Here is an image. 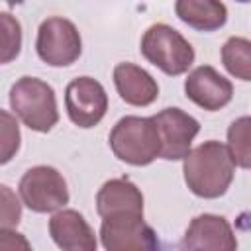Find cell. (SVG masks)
<instances>
[{
  "instance_id": "ac0fdd59",
  "label": "cell",
  "mask_w": 251,
  "mask_h": 251,
  "mask_svg": "<svg viewBox=\"0 0 251 251\" xmlns=\"http://www.w3.org/2000/svg\"><path fill=\"white\" fill-rule=\"evenodd\" d=\"M0 20H2V29H4V35H2V63H10L12 59H16L20 55L22 25L8 12H2Z\"/></svg>"
},
{
  "instance_id": "30bf717a",
  "label": "cell",
  "mask_w": 251,
  "mask_h": 251,
  "mask_svg": "<svg viewBox=\"0 0 251 251\" xmlns=\"http://www.w3.org/2000/svg\"><path fill=\"white\" fill-rule=\"evenodd\" d=\"M184 92L188 100L208 112H216L231 102L233 84L222 76L214 67H196L184 80Z\"/></svg>"
},
{
  "instance_id": "52a82bcc",
  "label": "cell",
  "mask_w": 251,
  "mask_h": 251,
  "mask_svg": "<svg viewBox=\"0 0 251 251\" xmlns=\"http://www.w3.org/2000/svg\"><path fill=\"white\" fill-rule=\"evenodd\" d=\"M35 51L49 67H69L82 51V41L76 25L67 18H47L37 29Z\"/></svg>"
},
{
  "instance_id": "44dd1931",
  "label": "cell",
  "mask_w": 251,
  "mask_h": 251,
  "mask_svg": "<svg viewBox=\"0 0 251 251\" xmlns=\"http://www.w3.org/2000/svg\"><path fill=\"white\" fill-rule=\"evenodd\" d=\"M22 2H24V0H6L8 6H16V4H22Z\"/></svg>"
},
{
  "instance_id": "ffe728a7",
  "label": "cell",
  "mask_w": 251,
  "mask_h": 251,
  "mask_svg": "<svg viewBox=\"0 0 251 251\" xmlns=\"http://www.w3.org/2000/svg\"><path fill=\"white\" fill-rule=\"evenodd\" d=\"M0 202H2V227H16L22 218V204L6 184L0 186Z\"/></svg>"
},
{
  "instance_id": "7c38bea8",
  "label": "cell",
  "mask_w": 251,
  "mask_h": 251,
  "mask_svg": "<svg viewBox=\"0 0 251 251\" xmlns=\"http://www.w3.org/2000/svg\"><path fill=\"white\" fill-rule=\"evenodd\" d=\"M49 235L65 251H94L96 237L88 222L76 210H59L49 220Z\"/></svg>"
},
{
  "instance_id": "d6986e66",
  "label": "cell",
  "mask_w": 251,
  "mask_h": 251,
  "mask_svg": "<svg viewBox=\"0 0 251 251\" xmlns=\"http://www.w3.org/2000/svg\"><path fill=\"white\" fill-rule=\"evenodd\" d=\"M0 126H2V153H0V163L6 165L20 149V127H18V122L16 118L2 110L0 112Z\"/></svg>"
},
{
  "instance_id": "277c9868",
  "label": "cell",
  "mask_w": 251,
  "mask_h": 251,
  "mask_svg": "<svg viewBox=\"0 0 251 251\" xmlns=\"http://www.w3.org/2000/svg\"><path fill=\"white\" fill-rule=\"evenodd\" d=\"M141 55L169 76L186 73L194 63L192 45L171 25L153 24L141 37Z\"/></svg>"
},
{
  "instance_id": "7a4b0ae2",
  "label": "cell",
  "mask_w": 251,
  "mask_h": 251,
  "mask_svg": "<svg viewBox=\"0 0 251 251\" xmlns=\"http://www.w3.org/2000/svg\"><path fill=\"white\" fill-rule=\"evenodd\" d=\"M108 141L114 155L133 167H145L161 157V137L153 116L122 118L112 127Z\"/></svg>"
},
{
  "instance_id": "5bb4252c",
  "label": "cell",
  "mask_w": 251,
  "mask_h": 251,
  "mask_svg": "<svg viewBox=\"0 0 251 251\" xmlns=\"http://www.w3.org/2000/svg\"><path fill=\"white\" fill-rule=\"evenodd\" d=\"M96 212L100 218L122 212L143 214V194L129 178H112L96 194Z\"/></svg>"
},
{
  "instance_id": "e0dca14e",
  "label": "cell",
  "mask_w": 251,
  "mask_h": 251,
  "mask_svg": "<svg viewBox=\"0 0 251 251\" xmlns=\"http://www.w3.org/2000/svg\"><path fill=\"white\" fill-rule=\"evenodd\" d=\"M227 149L235 167L251 169V116H241L227 127Z\"/></svg>"
},
{
  "instance_id": "9c48e42d",
  "label": "cell",
  "mask_w": 251,
  "mask_h": 251,
  "mask_svg": "<svg viewBox=\"0 0 251 251\" xmlns=\"http://www.w3.org/2000/svg\"><path fill=\"white\" fill-rule=\"evenodd\" d=\"M159 137H161V159L178 161L184 159L190 151L194 137L200 131L196 118L186 114L180 108H165L153 116Z\"/></svg>"
},
{
  "instance_id": "7402d4cb",
  "label": "cell",
  "mask_w": 251,
  "mask_h": 251,
  "mask_svg": "<svg viewBox=\"0 0 251 251\" xmlns=\"http://www.w3.org/2000/svg\"><path fill=\"white\" fill-rule=\"evenodd\" d=\"M235 2H241V4H245V2H251V0H235Z\"/></svg>"
},
{
  "instance_id": "5b68a950",
  "label": "cell",
  "mask_w": 251,
  "mask_h": 251,
  "mask_svg": "<svg viewBox=\"0 0 251 251\" xmlns=\"http://www.w3.org/2000/svg\"><path fill=\"white\" fill-rule=\"evenodd\" d=\"M18 190L22 202L37 214L61 210L69 202V188L63 175L47 165L27 169L20 178Z\"/></svg>"
},
{
  "instance_id": "ba28073f",
  "label": "cell",
  "mask_w": 251,
  "mask_h": 251,
  "mask_svg": "<svg viewBox=\"0 0 251 251\" xmlns=\"http://www.w3.org/2000/svg\"><path fill=\"white\" fill-rule=\"evenodd\" d=\"M65 106L71 122L78 127H94L106 116L108 94L92 76H78L65 88Z\"/></svg>"
},
{
  "instance_id": "8992f818",
  "label": "cell",
  "mask_w": 251,
  "mask_h": 251,
  "mask_svg": "<svg viewBox=\"0 0 251 251\" xmlns=\"http://www.w3.org/2000/svg\"><path fill=\"white\" fill-rule=\"evenodd\" d=\"M100 241L108 251H151L159 247L157 233L139 212H122L102 218Z\"/></svg>"
},
{
  "instance_id": "6da1fadb",
  "label": "cell",
  "mask_w": 251,
  "mask_h": 251,
  "mask_svg": "<svg viewBox=\"0 0 251 251\" xmlns=\"http://www.w3.org/2000/svg\"><path fill=\"white\" fill-rule=\"evenodd\" d=\"M182 161L184 182L192 194L212 200L227 192L235 173V163L227 145L214 139L204 141L190 149Z\"/></svg>"
},
{
  "instance_id": "8fae6325",
  "label": "cell",
  "mask_w": 251,
  "mask_h": 251,
  "mask_svg": "<svg viewBox=\"0 0 251 251\" xmlns=\"http://www.w3.org/2000/svg\"><path fill=\"white\" fill-rule=\"evenodd\" d=\"M182 249H210V251H233L237 239L226 218L216 214L196 216L180 243Z\"/></svg>"
},
{
  "instance_id": "4fadbf2b",
  "label": "cell",
  "mask_w": 251,
  "mask_h": 251,
  "mask_svg": "<svg viewBox=\"0 0 251 251\" xmlns=\"http://www.w3.org/2000/svg\"><path fill=\"white\" fill-rule=\"evenodd\" d=\"M114 84L120 98L131 106H149L159 96L157 80L133 63H118L114 67Z\"/></svg>"
},
{
  "instance_id": "9a60e30c",
  "label": "cell",
  "mask_w": 251,
  "mask_h": 251,
  "mask_svg": "<svg viewBox=\"0 0 251 251\" xmlns=\"http://www.w3.org/2000/svg\"><path fill=\"white\" fill-rule=\"evenodd\" d=\"M175 12L180 22L198 31H216L227 22V8L220 0H176Z\"/></svg>"
},
{
  "instance_id": "3957f363",
  "label": "cell",
  "mask_w": 251,
  "mask_h": 251,
  "mask_svg": "<svg viewBox=\"0 0 251 251\" xmlns=\"http://www.w3.org/2000/svg\"><path fill=\"white\" fill-rule=\"evenodd\" d=\"M14 114L33 131H49L59 122L57 98L51 84L35 76H22L10 88Z\"/></svg>"
},
{
  "instance_id": "2e32d148",
  "label": "cell",
  "mask_w": 251,
  "mask_h": 251,
  "mask_svg": "<svg viewBox=\"0 0 251 251\" xmlns=\"http://www.w3.org/2000/svg\"><path fill=\"white\" fill-rule=\"evenodd\" d=\"M222 63L231 76L251 82V41L229 37L222 47Z\"/></svg>"
}]
</instances>
